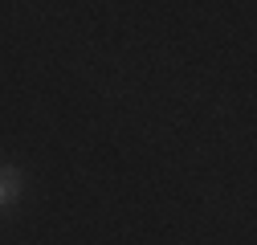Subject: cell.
<instances>
[{
    "instance_id": "1",
    "label": "cell",
    "mask_w": 257,
    "mask_h": 245,
    "mask_svg": "<svg viewBox=\"0 0 257 245\" xmlns=\"http://www.w3.org/2000/svg\"><path fill=\"white\" fill-rule=\"evenodd\" d=\"M13 196H17V172L5 168V172H0V204H9Z\"/></svg>"
}]
</instances>
